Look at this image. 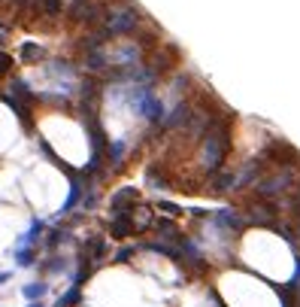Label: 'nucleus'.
I'll list each match as a JSON object with an SVG mask.
<instances>
[{"instance_id":"nucleus-1","label":"nucleus","mask_w":300,"mask_h":307,"mask_svg":"<svg viewBox=\"0 0 300 307\" xmlns=\"http://www.w3.org/2000/svg\"><path fill=\"white\" fill-rule=\"evenodd\" d=\"M42 292H46V286H27V289H24V295H27V298H39Z\"/></svg>"},{"instance_id":"nucleus-2","label":"nucleus","mask_w":300,"mask_h":307,"mask_svg":"<svg viewBox=\"0 0 300 307\" xmlns=\"http://www.w3.org/2000/svg\"><path fill=\"white\" fill-rule=\"evenodd\" d=\"M9 67H12V61H9V55H3V52H0V76H3V73H6Z\"/></svg>"}]
</instances>
